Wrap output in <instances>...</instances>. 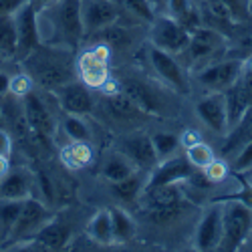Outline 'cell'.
<instances>
[{"label":"cell","instance_id":"obj_28","mask_svg":"<svg viewBox=\"0 0 252 252\" xmlns=\"http://www.w3.org/2000/svg\"><path fill=\"white\" fill-rule=\"evenodd\" d=\"M113 4L119 8L121 16H127L135 23H152L156 18V6L150 0H113Z\"/></svg>","mask_w":252,"mask_h":252},{"label":"cell","instance_id":"obj_15","mask_svg":"<svg viewBox=\"0 0 252 252\" xmlns=\"http://www.w3.org/2000/svg\"><path fill=\"white\" fill-rule=\"evenodd\" d=\"M222 240V204H212L204 210V214L194 232L196 250H218Z\"/></svg>","mask_w":252,"mask_h":252},{"label":"cell","instance_id":"obj_46","mask_svg":"<svg viewBox=\"0 0 252 252\" xmlns=\"http://www.w3.org/2000/svg\"><path fill=\"white\" fill-rule=\"evenodd\" d=\"M29 4H32L34 8H36V12L38 10H43V8H47V6H51V4H55L57 0H27Z\"/></svg>","mask_w":252,"mask_h":252},{"label":"cell","instance_id":"obj_22","mask_svg":"<svg viewBox=\"0 0 252 252\" xmlns=\"http://www.w3.org/2000/svg\"><path fill=\"white\" fill-rule=\"evenodd\" d=\"M165 14L176 18L190 32L204 25L200 2H196V0H165Z\"/></svg>","mask_w":252,"mask_h":252},{"label":"cell","instance_id":"obj_51","mask_svg":"<svg viewBox=\"0 0 252 252\" xmlns=\"http://www.w3.org/2000/svg\"><path fill=\"white\" fill-rule=\"evenodd\" d=\"M2 121H4V117H2V107H0V127H2Z\"/></svg>","mask_w":252,"mask_h":252},{"label":"cell","instance_id":"obj_4","mask_svg":"<svg viewBox=\"0 0 252 252\" xmlns=\"http://www.w3.org/2000/svg\"><path fill=\"white\" fill-rule=\"evenodd\" d=\"M51 218H53V210L45 202H40L36 196L27 198L23 202V208H20V214L16 218L12 232L2 248H23L47 226Z\"/></svg>","mask_w":252,"mask_h":252},{"label":"cell","instance_id":"obj_33","mask_svg":"<svg viewBox=\"0 0 252 252\" xmlns=\"http://www.w3.org/2000/svg\"><path fill=\"white\" fill-rule=\"evenodd\" d=\"M61 127L71 141H89L91 139V129H89L87 121L83 119V115L67 113L65 119H63V123H61Z\"/></svg>","mask_w":252,"mask_h":252},{"label":"cell","instance_id":"obj_27","mask_svg":"<svg viewBox=\"0 0 252 252\" xmlns=\"http://www.w3.org/2000/svg\"><path fill=\"white\" fill-rule=\"evenodd\" d=\"M109 216H111V230H113V244L129 242L137 232V224L131 218V214L125 212L123 208L115 206V208H109Z\"/></svg>","mask_w":252,"mask_h":252},{"label":"cell","instance_id":"obj_3","mask_svg":"<svg viewBox=\"0 0 252 252\" xmlns=\"http://www.w3.org/2000/svg\"><path fill=\"white\" fill-rule=\"evenodd\" d=\"M228 51V40L224 32L212 27H198L190 32V40H188L186 49L178 55V61L184 65L186 71H198L210 63L222 59Z\"/></svg>","mask_w":252,"mask_h":252},{"label":"cell","instance_id":"obj_38","mask_svg":"<svg viewBox=\"0 0 252 252\" xmlns=\"http://www.w3.org/2000/svg\"><path fill=\"white\" fill-rule=\"evenodd\" d=\"M230 172L234 174H244L252 170V141L246 143L244 148H240L232 158H230Z\"/></svg>","mask_w":252,"mask_h":252},{"label":"cell","instance_id":"obj_43","mask_svg":"<svg viewBox=\"0 0 252 252\" xmlns=\"http://www.w3.org/2000/svg\"><path fill=\"white\" fill-rule=\"evenodd\" d=\"M10 154H12V137L6 129L0 127V156L10 158Z\"/></svg>","mask_w":252,"mask_h":252},{"label":"cell","instance_id":"obj_23","mask_svg":"<svg viewBox=\"0 0 252 252\" xmlns=\"http://www.w3.org/2000/svg\"><path fill=\"white\" fill-rule=\"evenodd\" d=\"M224 93V101H226V113H228V129L234 127V125L252 109V105L248 101V95L240 83V77L236 83H232L228 89L222 91Z\"/></svg>","mask_w":252,"mask_h":252},{"label":"cell","instance_id":"obj_36","mask_svg":"<svg viewBox=\"0 0 252 252\" xmlns=\"http://www.w3.org/2000/svg\"><path fill=\"white\" fill-rule=\"evenodd\" d=\"M152 141H154V150L158 154V159L170 158V156L178 154V150L182 148V145H180V137L174 135V133H165V131L152 135Z\"/></svg>","mask_w":252,"mask_h":252},{"label":"cell","instance_id":"obj_52","mask_svg":"<svg viewBox=\"0 0 252 252\" xmlns=\"http://www.w3.org/2000/svg\"><path fill=\"white\" fill-rule=\"evenodd\" d=\"M248 4H250V12H252V0H248Z\"/></svg>","mask_w":252,"mask_h":252},{"label":"cell","instance_id":"obj_40","mask_svg":"<svg viewBox=\"0 0 252 252\" xmlns=\"http://www.w3.org/2000/svg\"><path fill=\"white\" fill-rule=\"evenodd\" d=\"M206 176H208V180L210 182H214V184H220L226 176H228V172H230V165H228V161L226 159H212L210 161L204 170H202Z\"/></svg>","mask_w":252,"mask_h":252},{"label":"cell","instance_id":"obj_20","mask_svg":"<svg viewBox=\"0 0 252 252\" xmlns=\"http://www.w3.org/2000/svg\"><path fill=\"white\" fill-rule=\"evenodd\" d=\"M182 184H161L143 188V200L152 212H176L182 202Z\"/></svg>","mask_w":252,"mask_h":252},{"label":"cell","instance_id":"obj_18","mask_svg":"<svg viewBox=\"0 0 252 252\" xmlns=\"http://www.w3.org/2000/svg\"><path fill=\"white\" fill-rule=\"evenodd\" d=\"M123 156H127L129 161L139 167V170H145V172H152L154 165L159 161L158 159V154L154 150V141H152V135H145V133H135V135H129L121 141V150H119Z\"/></svg>","mask_w":252,"mask_h":252},{"label":"cell","instance_id":"obj_34","mask_svg":"<svg viewBox=\"0 0 252 252\" xmlns=\"http://www.w3.org/2000/svg\"><path fill=\"white\" fill-rule=\"evenodd\" d=\"M111 186H113V194L119 200H125V202H133L143 192V188H145V186H141V178H139L137 172L131 174L129 178L121 180V182H113Z\"/></svg>","mask_w":252,"mask_h":252},{"label":"cell","instance_id":"obj_6","mask_svg":"<svg viewBox=\"0 0 252 252\" xmlns=\"http://www.w3.org/2000/svg\"><path fill=\"white\" fill-rule=\"evenodd\" d=\"M152 31H150V43L152 47L165 51L174 57H178L186 45L190 40V31L186 27H182L176 18H172L170 14H156V18L152 20Z\"/></svg>","mask_w":252,"mask_h":252},{"label":"cell","instance_id":"obj_8","mask_svg":"<svg viewBox=\"0 0 252 252\" xmlns=\"http://www.w3.org/2000/svg\"><path fill=\"white\" fill-rule=\"evenodd\" d=\"M242 73V59H218L196 71V81L208 91H224L238 81Z\"/></svg>","mask_w":252,"mask_h":252},{"label":"cell","instance_id":"obj_19","mask_svg":"<svg viewBox=\"0 0 252 252\" xmlns=\"http://www.w3.org/2000/svg\"><path fill=\"white\" fill-rule=\"evenodd\" d=\"M31 196H34V174L25 167H10L0 178V200H27Z\"/></svg>","mask_w":252,"mask_h":252},{"label":"cell","instance_id":"obj_45","mask_svg":"<svg viewBox=\"0 0 252 252\" xmlns=\"http://www.w3.org/2000/svg\"><path fill=\"white\" fill-rule=\"evenodd\" d=\"M10 93V75L0 69V97H6Z\"/></svg>","mask_w":252,"mask_h":252},{"label":"cell","instance_id":"obj_32","mask_svg":"<svg viewBox=\"0 0 252 252\" xmlns=\"http://www.w3.org/2000/svg\"><path fill=\"white\" fill-rule=\"evenodd\" d=\"M0 55L6 61L16 59V25L12 16H0Z\"/></svg>","mask_w":252,"mask_h":252},{"label":"cell","instance_id":"obj_12","mask_svg":"<svg viewBox=\"0 0 252 252\" xmlns=\"http://www.w3.org/2000/svg\"><path fill=\"white\" fill-rule=\"evenodd\" d=\"M23 113H25V119H27L31 133L36 139L47 143L55 133V119H53V115L47 107V103L34 91H31L29 95L23 97Z\"/></svg>","mask_w":252,"mask_h":252},{"label":"cell","instance_id":"obj_39","mask_svg":"<svg viewBox=\"0 0 252 252\" xmlns=\"http://www.w3.org/2000/svg\"><path fill=\"white\" fill-rule=\"evenodd\" d=\"M34 87V81L31 79V75L25 71V73H20V75H12L10 77V93L18 99H23L25 95H29Z\"/></svg>","mask_w":252,"mask_h":252},{"label":"cell","instance_id":"obj_11","mask_svg":"<svg viewBox=\"0 0 252 252\" xmlns=\"http://www.w3.org/2000/svg\"><path fill=\"white\" fill-rule=\"evenodd\" d=\"M81 81L87 87H103L109 81V51L105 45H97L91 51L83 53L77 63Z\"/></svg>","mask_w":252,"mask_h":252},{"label":"cell","instance_id":"obj_5","mask_svg":"<svg viewBox=\"0 0 252 252\" xmlns=\"http://www.w3.org/2000/svg\"><path fill=\"white\" fill-rule=\"evenodd\" d=\"M252 232V208L234 198L222 204V240L218 250H242L248 234Z\"/></svg>","mask_w":252,"mask_h":252},{"label":"cell","instance_id":"obj_41","mask_svg":"<svg viewBox=\"0 0 252 252\" xmlns=\"http://www.w3.org/2000/svg\"><path fill=\"white\" fill-rule=\"evenodd\" d=\"M238 178H240V192L228 196V198H234V200H238L240 204L252 208V184H250L248 180H244L242 174H238Z\"/></svg>","mask_w":252,"mask_h":252},{"label":"cell","instance_id":"obj_21","mask_svg":"<svg viewBox=\"0 0 252 252\" xmlns=\"http://www.w3.org/2000/svg\"><path fill=\"white\" fill-rule=\"evenodd\" d=\"M121 91L127 95L143 113H150V115H159L161 113V105L163 103L159 101V97L148 85H143V83L127 79V81L121 83Z\"/></svg>","mask_w":252,"mask_h":252},{"label":"cell","instance_id":"obj_50","mask_svg":"<svg viewBox=\"0 0 252 252\" xmlns=\"http://www.w3.org/2000/svg\"><path fill=\"white\" fill-rule=\"evenodd\" d=\"M4 61H6V59H4L2 55H0V69H2V67H4Z\"/></svg>","mask_w":252,"mask_h":252},{"label":"cell","instance_id":"obj_37","mask_svg":"<svg viewBox=\"0 0 252 252\" xmlns=\"http://www.w3.org/2000/svg\"><path fill=\"white\" fill-rule=\"evenodd\" d=\"M210 2L222 4L230 14H232V20H234V23H246V20L252 18L248 0H210Z\"/></svg>","mask_w":252,"mask_h":252},{"label":"cell","instance_id":"obj_30","mask_svg":"<svg viewBox=\"0 0 252 252\" xmlns=\"http://www.w3.org/2000/svg\"><path fill=\"white\" fill-rule=\"evenodd\" d=\"M25 200H0V248H2L16 224Z\"/></svg>","mask_w":252,"mask_h":252},{"label":"cell","instance_id":"obj_13","mask_svg":"<svg viewBox=\"0 0 252 252\" xmlns=\"http://www.w3.org/2000/svg\"><path fill=\"white\" fill-rule=\"evenodd\" d=\"M196 115L212 133L222 137L228 133V113H226L224 93L208 91L204 97H200L196 103Z\"/></svg>","mask_w":252,"mask_h":252},{"label":"cell","instance_id":"obj_42","mask_svg":"<svg viewBox=\"0 0 252 252\" xmlns=\"http://www.w3.org/2000/svg\"><path fill=\"white\" fill-rule=\"evenodd\" d=\"M27 0H0V16H12Z\"/></svg>","mask_w":252,"mask_h":252},{"label":"cell","instance_id":"obj_49","mask_svg":"<svg viewBox=\"0 0 252 252\" xmlns=\"http://www.w3.org/2000/svg\"><path fill=\"white\" fill-rule=\"evenodd\" d=\"M154 6H165V0H150Z\"/></svg>","mask_w":252,"mask_h":252},{"label":"cell","instance_id":"obj_1","mask_svg":"<svg viewBox=\"0 0 252 252\" xmlns=\"http://www.w3.org/2000/svg\"><path fill=\"white\" fill-rule=\"evenodd\" d=\"M36 20L43 45L75 51L83 40L81 0H57L55 4L38 10Z\"/></svg>","mask_w":252,"mask_h":252},{"label":"cell","instance_id":"obj_26","mask_svg":"<svg viewBox=\"0 0 252 252\" xmlns=\"http://www.w3.org/2000/svg\"><path fill=\"white\" fill-rule=\"evenodd\" d=\"M137 172V167L129 161L127 156H123L121 152H113L105 158L103 165H101V176L105 180H109L111 184L113 182H121L125 178H129L131 174Z\"/></svg>","mask_w":252,"mask_h":252},{"label":"cell","instance_id":"obj_14","mask_svg":"<svg viewBox=\"0 0 252 252\" xmlns=\"http://www.w3.org/2000/svg\"><path fill=\"white\" fill-rule=\"evenodd\" d=\"M194 165L188 161L186 156L174 154L165 159H159L148 178V186H161V184H184L190 180V176L194 174Z\"/></svg>","mask_w":252,"mask_h":252},{"label":"cell","instance_id":"obj_2","mask_svg":"<svg viewBox=\"0 0 252 252\" xmlns=\"http://www.w3.org/2000/svg\"><path fill=\"white\" fill-rule=\"evenodd\" d=\"M20 63L25 65L27 73L34 81V85H40L49 91L67 85V83L75 81L77 77V65L71 59V49L40 43Z\"/></svg>","mask_w":252,"mask_h":252},{"label":"cell","instance_id":"obj_9","mask_svg":"<svg viewBox=\"0 0 252 252\" xmlns=\"http://www.w3.org/2000/svg\"><path fill=\"white\" fill-rule=\"evenodd\" d=\"M119 8L113 0H81L83 36H93L99 31L119 23Z\"/></svg>","mask_w":252,"mask_h":252},{"label":"cell","instance_id":"obj_7","mask_svg":"<svg viewBox=\"0 0 252 252\" xmlns=\"http://www.w3.org/2000/svg\"><path fill=\"white\" fill-rule=\"evenodd\" d=\"M148 59L150 65L156 71V75L159 77L161 83H165L167 87L176 93H190V79H188V71L184 69V65L178 61V57L159 51L156 47H150L148 51Z\"/></svg>","mask_w":252,"mask_h":252},{"label":"cell","instance_id":"obj_35","mask_svg":"<svg viewBox=\"0 0 252 252\" xmlns=\"http://www.w3.org/2000/svg\"><path fill=\"white\" fill-rule=\"evenodd\" d=\"M184 156L188 158V161L194 165V170H204V167L216 158L214 152H212V148H210L208 143H204L202 139L198 143L190 145V148H186L184 150Z\"/></svg>","mask_w":252,"mask_h":252},{"label":"cell","instance_id":"obj_17","mask_svg":"<svg viewBox=\"0 0 252 252\" xmlns=\"http://www.w3.org/2000/svg\"><path fill=\"white\" fill-rule=\"evenodd\" d=\"M61 109L65 113H71V115H89L93 111V97L87 89L85 83H79L77 79L63 85L59 89L53 91Z\"/></svg>","mask_w":252,"mask_h":252},{"label":"cell","instance_id":"obj_16","mask_svg":"<svg viewBox=\"0 0 252 252\" xmlns=\"http://www.w3.org/2000/svg\"><path fill=\"white\" fill-rule=\"evenodd\" d=\"M71 236H73L71 226L63 218L53 216L47 222V226L23 248L25 250H63L71 244Z\"/></svg>","mask_w":252,"mask_h":252},{"label":"cell","instance_id":"obj_47","mask_svg":"<svg viewBox=\"0 0 252 252\" xmlns=\"http://www.w3.org/2000/svg\"><path fill=\"white\" fill-rule=\"evenodd\" d=\"M10 170V158H4V156H0V178L6 176Z\"/></svg>","mask_w":252,"mask_h":252},{"label":"cell","instance_id":"obj_25","mask_svg":"<svg viewBox=\"0 0 252 252\" xmlns=\"http://www.w3.org/2000/svg\"><path fill=\"white\" fill-rule=\"evenodd\" d=\"M85 236L99 246H111L113 244L109 210H99V212H95V216H91V220L85 226Z\"/></svg>","mask_w":252,"mask_h":252},{"label":"cell","instance_id":"obj_31","mask_svg":"<svg viewBox=\"0 0 252 252\" xmlns=\"http://www.w3.org/2000/svg\"><path fill=\"white\" fill-rule=\"evenodd\" d=\"M107 107H109L111 115L117 117V119H131V117L143 113V111H141L137 105H135L127 95H125L121 89L107 93Z\"/></svg>","mask_w":252,"mask_h":252},{"label":"cell","instance_id":"obj_24","mask_svg":"<svg viewBox=\"0 0 252 252\" xmlns=\"http://www.w3.org/2000/svg\"><path fill=\"white\" fill-rule=\"evenodd\" d=\"M224 137H226V141L222 145V156H224V159H230L240 148H244L246 143L252 141V109L234 125V127H230Z\"/></svg>","mask_w":252,"mask_h":252},{"label":"cell","instance_id":"obj_48","mask_svg":"<svg viewBox=\"0 0 252 252\" xmlns=\"http://www.w3.org/2000/svg\"><path fill=\"white\" fill-rule=\"evenodd\" d=\"M242 250H252V232L248 234V238H246V242H244V246H242Z\"/></svg>","mask_w":252,"mask_h":252},{"label":"cell","instance_id":"obj_29","mask_svg":"<svg viewBox=\"0 0 252 252\" xmlns=\"http://www.w3.org/2000/svg\"><path fill=\"white\" fill-rule=\"evenodd\" d=\"M61 159L71 170H81L93 161V148L89 141H71L65 150L61 152Z\"/></svg>","mask_w":252,"mask_h":252},{"label":"cell","instance_id":"obj_44","mask_svg":"<svg viewBox=\"0 0 252 252\" xmlns=\"http://www.w3.org/2000/svg\"><path fill=\"white\" fill-rule=\"evenodd\" d=\"M198 141H200V135L196 131H184L180 135V145H182L184 150L190 148V145H194V143H198Z\"/></svg>","mask_w":252,"mask_h":252},{"label":"cell","instance_id":"obj_10","mask_svg":"<svg viewBox=\"0 0 252 252\" xmlns=\"http://www.w3.org/2000/svg\"><path fill=\"white\" fill-rule=\"evenodd\" d=\"M36 8L29 2H25L14 12V25H16V59H27L38 45V20H36Z\"/></svg>","mask_w":252,"mask_h":252}]
</instances>
